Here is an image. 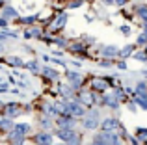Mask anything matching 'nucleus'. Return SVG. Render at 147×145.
I'll return each mask as SVG.
<instances>
[{
	"label": "nucleus",
	"instance_id": "obj_1",
	"mask_svg": "<svg viewBox=\"0 0 147 145\" xmlns=\"http://www.w3.org/2000/svg\"><path fill=\"white\" fill-rule=\"evenodd\" d=\"M56 136L60 140H63L67 145H80V134L75 132L73 128H58Z\"/></svg>",
	"mask_w": 147,
	"mask_h": 145
},
{
	"label": "nucleus",
	"instance_id": "obj_2",
	"mask_svg": "<svg viewBox=\"0 0 147 145\" xmlns=\"http://www.w3.org/2000/svg\"><path fill=\"white\" fill-rule=\"evenodd\" d=\"M86 119H84V127L86 128H97L99 127V110H91V112H86L84 113Z\"/></svg>",
	"mask_w": 147,
	"mask_h": 145
},
{
	"label": "nucleus",
	"instance_id": "obj_3",
	"mask_svg": "<svg viewBox=\"0 0 147 145\" xmlns=\"http://www.w3.org/2000/svg\"><path fill=\"white\" fill-rule=\"evenodd\" d=\"M65 22H67V13H58L56 19L50 22L49 30H50V32H60V30H63Z\"/></svg>",
	"mask_w": 147,
	"mask_h": 145
},
{
	"label": "nucleus",
	"instance_id": "obj_4",
	"mask_svg": "<svg viewBox=\"0 0 147 145\" xmlns=\"http://www.w3.org/2000/svg\"><path fill=\"white\" fill-rule=\"evenodd\" d=\"M56 125H58V128H73L75 127V117L61 113V115L56 119Z\"/></svg>",
	"mask_w": 147,
	"mask_h": 145
},
{
	"label": "nucleus",
	"instance_id": "obj_5",
	"mask_svg": "<svg viewBox=\"0 0 147 145\" xmlns=\"http://www.w3.org/2000/svg\"><path fill=\"white\" fill-rule=\"evenodd\" d=\"M99 125H100V130L106 132V130H115V128L119 127V121L115 119V117H106V119H104L102 123H99Z\"/></svg>",
	"mask_w": 147,
	"mask_h": 145
},
{
	"label": "nucleus",
	"instance_id": "obj_6",
	"mask_svg": "<svg viewBox=\"0 0 147 145\" xmlns=\"http://www.w3.org/2000/svg\"><path fill=\"white\" fill-rule=\"evenodd\" d=\"M78 102L82 106H93L95 104V97L90 93V91H88V93H86V91H82V93H80V97H78Z\"/></svg>",
	"mask_w": 147,
	"mask_h": 145
},
{
	"label": "nucleus",
	"instance_id": "obj_7",
	"mask_svg": "<svg viewBox=\"0 0 147 145\" xmlns=\"http://www.w3.org/2000/svg\"><path fill=\"white\" fill-rule=\"evenodd\" d=\"M91 89L99 91V93H104V91L108 89V82L106 80H100V78H95L93 82H91Z\"/></svg>",
	"mask_w": 147,
	"mask_h": 145
},
{
	"label": "nucleus",
	"instance_id": "obj_8",
	"mask_svg": "<svg viewBox=\"0 0 147 145\" xmlns=\"http://www.w3.org/2000/svg\"><path fill=\"white\" fill-rule=\"evenodd\" d=\"M67 80L73 84V87H80V84H82V76H80V72H76V71H69V75H67Z\"/></svg>",
	"mask_w": 147,
	"mask_h": 145
},
{
	"label": "nucleus",
	"instance_id": "obj_9",
	"mask_svg": "<svg viewBox=\"0 0 147 145\" xmlns=\"http://www.w3.org/2000/svg\"><path fill=\"white\" fill-rule=\"evenodd\" d=\"M36 142L39 145H50L52 143V134H49V132H39V134L36 136Z\"/></svg>",
	"mask_w": 147,
	"mask_h": 145
},
{
	"label": "nucleus",
	"instance_id": "obj_10",
	"mask_svg": "<svg viewBox=\"0 0 147 145\" xmlns=\"http://www.w3.org/2000/svg\"><path fill=\"white\" fill-rule=\"evenodd\" d=\"M117 54H119V50H117V47H114V45L100 48V56H104V58H112V56H117Z\"/></svg>",
	"mask_w": 147,
	"mask_h": 145
},
{
	"label": "nucleus",
	"instance_id": "obj_11",
	"mask_svg": "<svg viewBox=\"0 0 147 145\" xmlns=\"http://www.w3.org/2000/svg\"><path fill=\"white\" fill-rule=\"evenodd\" d=\"M134 102H136V104H140V108L147 110V93H136Z\"/></svg>",
	"mask_w": 147,
	"mask_h": 145
},
{
	"label": "nucleus",
	"instance_id": "obj_12",
	"mask_svg": "<svg viewBox=\"0 0 147 145\" xmlns=\"http://www.w3.org/2000/svg\"><path fill=\"white\" fill-rule=\"evenodd\" d=\"M6 113L9 117H15V115H19V113H21V110L17 108V102H9V104L6 106Z\"/></svg>",
	"mask_w": 147,
	"mask_h": 145
},
{
	"label": "nucleus",
	"instance_id": "obj_13",
	"mask_svg": "<svg viewBox=\"0 0 147 145\" xmlns=\"http://www.w3.org/2000/svg\"><path fill=\"white\" fill-rule=\"evenodd\" d=\"M41 72H43L47 78H50V80H58V76H60V72L54 71V69H50V67H43V69H41Z\"/></svg>",
	"mask_w": 147,
	"mask_h": 145
},
{
	"label": "nucleus",
	"instance_id": "obj_14",
	"mask_svg": "<svg viewBox=\"0 0 147 145\" xmlns=\"http://www.w3.org/2000/svg\"><path fill=\"white\" fill-rule=\"evenodd\" d=\"M15 17H17V9H13V7H9V6L4 7V11H2V19H6V21H7V19H15Z\"/></svg>",
	"mask_w": 147,
	"mask_h": 145
},
{
	"label": "nucleus",
	"instance_id": "obj_15",
	"mask_svg": "<svg viewBox=\"0 0 147 145\" xmlns=\"http://www.w3.org/2000/svg\"><path fill=\"white\" fill-rule=\"evenodd\" d=\"M134 54V45H127V47H123L121 50H119V56L121 58H127V56Z\"/></svg>",
	"mask_w": 147,
	"mask_h": 145
},
{
	"label": "nucleus",
	"instance_id": "obj_16",
	"mask_svg": "<svg viewBox=\"0 0 147 145\" xmlns=\"http://www.w3.org/2000/svg\"><path fill=\"white\" fill-rule=\"evenodd\" d=\"M7 63H9V65H15V67H24V62H22L21 58H17V56L7 58Z\"/></svg>",
	"mask_w": 147,
	"mask_h": 145
},
{
	"label": "nucleus",
	"instance_id": "obj_17",
	"mask_svg": "<svg viewBox=\"0 0 147 145\" xmlns=\"http://www.w3.org/2000/svg\"><path fill=\"white\" fill-rule=\"evenodd\" d=\"M136 13L140 15L144 21H147V4H140V6L136 7Z\"/></svg>",
	"mask_w": 147,
	"mask_h": 145
},
{
	"label": "nucleus",
	"instance_id": "obj_18",
	"mask_svg": "<svg viewBox=\"0 0 147 145\" xmlns=\"http://www.w3.org/2000/svg\"><path fill=\"white\" fill-rule=\"evenodd\" d=\"M24 67H26V69H30V71H34V72H37V71H39V63H37V60L26 62V63H24Z\"/></svg>",
	"mask_w": 147,
	"mask_h": 145
},
{
	"label": "nucleus",
	"instance_id": "obj_19",
	"mask_svg": "<svg viewBox=\"0 0 147 145\" xmlns=\"http://www.w3.org/2000/svg\"><path fill=\"white\" fill-rule=\"evenodd\" d=\"M60 93L61 95H63V97H71V95H73V89H71V87H69V86H65V84H60Z\"/></svg>",
	"mask_w": 147,
	"mask_h": 145
},
{
	"label": "nucleus",
	"instance_id": "obj_20",
	"mask_svg": "<svg viewBox=\"0 0 147 145\" xmlns=\"http://www.w3.org/2000/svg\"><path fill=\"white\" fill-rule=\"evenodd\" d=\"M138 45H147V30H144V34L138 36Z\"/></svg>",
	"mask_w": 147,
	"mask_h": 145
},
{
	"label": "nucleus",
	"instance_id": "obj_21",
	"mask_svg": "<svg viewBox=\"0 0 147 145\" xmlns=\"http://www.w3.org/2000/svg\"><path fill=\"white\" fill-rule=\"evenodd\" d=\"M37 21V15H32V17H22L21 22H24V24H32V22Z\"/></svg>",
	"mask_w": 147,
	"mask_h": 145
},
{
	"label": "nucleus",
	"instance_id": "obj_22",
	"mask_svg": "<svg viewBox=\"0 0 147 145\" xmlns=\"http://www.w3.org/2000/svg\"><path fill=\"white\" fill-rule=\"evenodd\" d=\"M134 60H138V62H147L145 52H134Z\"/></svg>",
	"mask_w": 147,
	"mask_h": 145
},
{
	"label": "nucleus",
	"instance_id": "obj_23",
	"mask_svg": "<svg viewBox=\"0 0 147 145\" xmlns=\"http://www.w3.org/2000/svg\"><path fill=\"white\" fill-rule=\"evenodd\" d=\"M121 34H123V36H130V34H132V28H130L129 24L121 26Z\"/></svg>",
	"mask_w": 147,
	"mask_h": 145
},
{
	"label": "nucleus",
	"instance_id": "obj_24",
	"mask_svg": "<svg viewBox=\"0 0 147 145\" xmlns=\"http://www.w3.org/2000/svg\"><path fill=\"white\" fill-rule=\"evenodd\" d=\"M39 125L45 127V128H49L50 125H52V121H49V117H45V119H39Z\"/></svg>",
	"mask_w": 147,
	"mask_h": 145
},
{
	"label": "nucleus",
	"instance_id": "obj_25",
	"mask_svg": "<svg viewBox=\"0 0 147 145\" xmlns=\"http://www.w3.org/2000/svg\"><path fill=\"white\" fill-rule=\"evenodd\" d=\"M82 4H84V0H75V2H69V7H71V9H75V7L82 6Z\"/></svg>",
	"mask_w": 147,
	"mask_h": 145
},
{
	"label": "nucleus",
	"instance_id": "obj_26",
	"mask_svg": "<svg viewBox=\"0 0 147 145\" xmlns=\"http://www.w3.org/2000/svg\"><path fill=\"white\" fill-rule=\"evenodd\" d=\"M99 65H100V67H110V65H112V62L104 60V62H99Z\"/></svg>",
	"mask_w": 147,
	"mask_h": 145
},
{
	"label": "nucleus",
	"instance_id": "obj_27",
	"mask_svg": "<svg viewBox=\"0 0 147 145\" xmlns=\"http://www.w3.org/2000/svg\"><path fill=\"white\" fill-rule=\"evenodd\" d=\"M127 2H129V0H114V4H117V6H125Z\"/></svg>",
	"mask_w": 147,
	"mask_h": 145
},
{
	"label": "nucleus",
	"instance_id": "obj_28",
	"mask_svg": "<svg viewBox=\"0 0 147 145\" xmlns=\"http://www.w3.org/2000/svg\"><path fill=\"white\" fill-rule=\"evenodd\" d=\"M6 91H9V89H7V86H4V84H0V93H6Z\"/></svg>",
	"mask_w": 147,
	"mask_h": 145
},
{
	"label": "nucleus",
	"instance_id": "obj_29",
	"mask_svg": "<svg viewBox=\"0 0 147 145\" xmlns=\"http://www.w3.org/2000/svg\"><path fill=\"white\" fill-rule=\"evenodd\" d=\"M117 67H119V69H127V63H125V62H119Z\"/></svg>",
	"mask_w": 147,
	"mask_h": 145
},
{
	"label": "nucleus",
	"instance_id": "obj_30",
	"mask_svg": "<svg viewBox=\"0 0 147 145\" xmlns=\"http://www.w3.org/2000/svg\"><path fill=\"white\" fill-rule=\"evenodd\" d=\"M0 26H6V19H2V17H0Z\"/></svg>",
	"mask_w": 147,
	"mask_h": 145
},
{
	"label": "nucleus",
	"instance_id": "obj_31",
	"mask_svg": "<svg viewBox=\"0 0 147 145\" xmlns=\"http://www.w3.org/2000/svg\"><path fill=\"white\" fill-rule=\"evenodd\" d=\"M104 4H108V6H110V4H114V0H102Z\"/></svg>",
	"mask_w": 147,
	"mask_h": 145
},
{
	"label": "nucleus",
	"instance_id": "obj_32",
	"mask_svg": "<svg viewBox=\"0 0 147 145\" xmlns=\"http://www.w3.org/2000/svg\"><path fill=\"white\" fill-rule=\"evenodd\" d=\"M4 48H6V47H4V45L0 43V52H4Z\"/></svg>",
	"mask_w": 147,
	"mask_h": 145
},
{
	"label": "nucleus",
	"instance_id": "obj_33",
	"mask_svg": "<svg viewBox=\"0 0 147 145\" xmlns=\"http://www.w3.org/2000/svg\"><path fill=\"white\" fill-rule=\"evenodd\" d=\"M144 52H145V56H147V45H145V50H144Z\"/></svg>",
	"mask_w": 147,
	"mask_h": 145
},
{
	"label": "nucleus",
	"instance_id": "obj_34",
	"mask_svg": "<svg viewBox=\"0 0 147 145\" xmlns=\"http://www.w3.org/2000/svg\"><path fill=\"white\" fill-rule=\"evenodd\" d=\"M0 80H2V78H0Z\"/></svg>",
	"mask_w": 147,
	"mask_h": 145
}]
</instances>
